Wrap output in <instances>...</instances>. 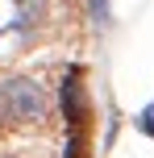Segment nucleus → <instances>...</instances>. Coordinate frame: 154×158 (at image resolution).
I'll list each match as a JSON object with an SVG mask.
<instances>
[{
	"mask_svg": "<svg viewBox=\"0 0 154 158\" xmlns=\"http://www.w3.org/2000/svg\"><path fill=\"white\" fill-rule=\"evenodd\" d=\"M0 112L21 125H38L50 112V96L38 79H4L0 83Z\"/></svg>",
	"mask_w": 154,
	"mask_h": 158,
	"instance_id": "1",
	"label": "nucleus"
},
{
	"mask_svg": "<svg viewBox=\"0 0 154 158\" xmlns=\"http://www.w3.org/2000/svg\"><path fill=\"white\" fill-rule=\"evenodd\" d=\"M63 117L71 121V125H79L83 117H88V104H83V83H79V71L67 75L63 83Z\"/></svg>",
	"mask_w": 154,
	"mask_h": 158,
	"instance_id": "2",
	"label": "nucleus"
},
{
	"mask_svg": "<svg viewBox=\"0 0 154 158\" xmlns=\"http://www.w3.org/2000/svg\"><path fill=\"white\" fill-rule=\"evenodd\" d=\"M138 129L154 137V104H150V108H142V117H138Z\"/></svg>",
	"mask_w": 154,
	"mask_h": 158,
	"instance_id": "3",
	"label": "nucleus"
},
{
	"mask_svg": "<svg viewBox=\"0 0 154 158\" xmlns=\"http://www.w3.org/2000/svg\"><path fill=\"white\" fill-rule=\"evenodd\" d=\"M88 4H92V17L104 25V17H108V0H88Z\"/></svg>",
	"mask_w": 154,
	"mask_h": 158,
	"instance_id": "4",
	"label": "nucleus"
},
{
	"mask_svg": "<svg viewBox=\"0 0 154 158\" xmlns=\"http://www.w3.org/2000/svg\"><path fill=\"white\" fill-rule=\"evenodd\" d=\"M67 158H83V142H79V137H71V146H67Z\"/></svg>",
	"mask_w": 154,
	"mask_h": 158,
	"instance_id": "5",
	"label": "nucleus"
}]
</instances>
